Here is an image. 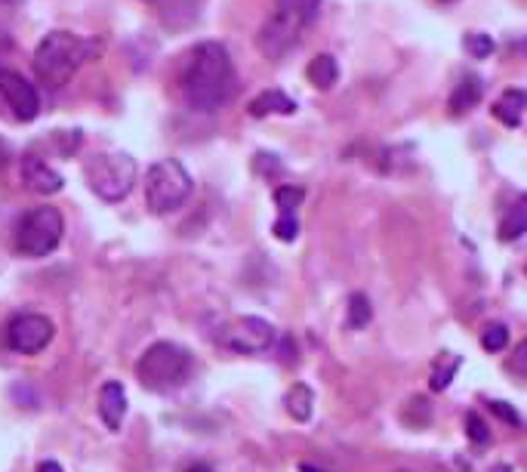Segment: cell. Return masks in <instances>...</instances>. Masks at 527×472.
I'll return each instance as SVG.
<instances>
[{"instance_id": "484cf974", "label": "cell", "mask_w": 527, "mask_h": 472, "mask_svg": "<svg viewBox=\"0 0 527 472\" xmlns=\"http://www.w3.org/2000/svg\"><path fill=\"white\" fill-rule=\"evenodd\" d=\"M275 238L278 241H296V235H299V222H296V216H281V220L275 222Z\"/></svg>"}, {"instance_id": "ffe728a7", "label": "cell", "mask_w": 527, "mask_h": 472, "mask_svg": "<svg viewBox=\"0 0 527 472\" xmlns=\"http://www.w3.org/2000/svg\"><path fill=\"white\" fill-rule=\"evenodd\" d=\"M373 318V309H371V299L364 294H352L349 297V312H345V325L352 327V331H364L367 325H371Z\"/></svg>"}, {"instance_id": "3957f363", "label": "cell", "mask_w": 527, "mask_h": 472, "mask_svg": "<svg viewBox=\"0 0 527 472\" xmlns=\"http://www.w3.org/2000/svg\"><path fill=\"white\" fill-rule=\"evenodd\" d=\"M192 371H194L192 352L170 340L152 343L136 362V380L148 392H161V395L183 389L192 380Z\"/></svg>"}, {"instance_id": "cb8c5ba5", "label": "cell", "mask_w": 527, "mask_h": 472, "mask_svg": "<svg viewBox=\"0 0 527 472\" xmlns=\"http://www.w3.org/2000/svg\"><path fill=\"white\" fill-rule=\"evenodd\" d=\"M466 436H469L472 445H487L491 441V430H487L485 417H478V411L466 414Z\"/></svg>"}, {"instance_id": "d4e9b609", "label": "cell", "mask_w": 527, "mask_h": 472, "mask_svg": "<svg viewBox=\"0 0 527 472\" xmlns=\"http://www.w3.org/2000/svg\"><path fill=\"white\" fill-rule=\"evenodd\" d=\"M506 371L512 373V377H518V380H524V383H527V340L518 343L515 352L509 355Z\"/></svg>"}, {"instance_id": "1f68e13d", "label": "cell", "mask_w": 527, "mask_h": 472, "mask_svg": "<svg viewBox=\"0 0 527 472\" xmlns=\"http://www.w3.org/2000/svg\"><path fill=\"white\" fill-rule=\"evenodd\" d=\"M438 4H454V0H438Z\"/></svg>"}, {"instance_id": "8992f818", "label": "cell", "mask_w": 527, "mask_h": 472, "mask_svg": "<svg viewBox=\"0 0 527 472\" xmlns=\"http://www.w3.org/2000/svg\"><path fill=\"white\" fill-rule=\"evenodd\" d=\"M84 176L87 185L96 198L108 201V204H118L127 194L133 192V183H136V161H133L127 152H102L87 157L84 164Z\"/></svg>"}, {"instance_id": "277c9868", "label": "cell", "mask_w": 527, "mask_h": 472, "mask_svg": "<svg viewBox=\"0 0 527 472\" xmlns=\"http://www.w3.org/2000/svg\"><path fill=\"white\" fill-rule=\"evenodd\" d=\"M321 0H275V16L262 25L259 32V50L266 59H284L299 43L303 28L318 19Z\"/></svg>"}, {"instance_id": "6da1fadb", "label": "cell", "mask_w": 527, "mask_h": 472, "mask_svg": "<svg viewBox=\"0 0 527 472\" xmlns=\"http://www.w3.org/2000/svg\"><path fill=\"white\" fill-rule=\"evenodd\" d=\"M235 93V65L220 41H204L188 52L183 69V96L192 111H220Z\"/></svg>"}, {"instance_id": "4fadbf2b", "label": "cell", "mask_w": 527, "mask_h": 472, "mask_svg": "<svg viewBox=\"0 0 527 472\" xmlns=\"http://www.w3.org/2000/svg\"><path fill=\"white\" fill-rule=\"evenodd\" d=\"M481 93H485V84H481L475 74H466V78L454 87V93H450V99H447V115H450V118L469 115V111L481 102Z\"/></svg>"}, {"instance_id": "603a6c76", "label": "cell", "mask_w": 527, "mask_h": 472, "mask_svg": "<svg viewBox=\"0 0 527 472\" xmlns=\"http://www.w3.org/2000/svg\"><path fill=\"white\" fill-rule=\"evenodd\" d=\"M481 346L487 352H503L509 346V327L506 325H487L481 331Z\"/></svg>"}, {"instance_id": "7402d4cb", "label": "cell", "mask_w": 527, "mask_h": 472, "mask_svg": "<svg viewBox=\"0 0 527 472\" xmlns=\"http://www.w3.org/2000/svg\"><path fill=\"white\" fill-rule=\"evenodd\" d=\"M463 50H466V56H472V59H487L494 52V41H491V34L469 32V34H463Z\"/></svg>"}, {"instance_id": "ac0fdd59", "label": "cell", "mask_w": 527, "mask_h": 472, "mask_svg": "<svg viewBox=\"0 0 527 472\" xmlns=\"http://www.w3.org/2000/svg\"><path fill=\"white\" fill-rule=\"evenodd\" d=\"M284 408H287V414L296 420V423H308L315 411V392L306 383L290 386V392L284 395Z\"/></svg>"}, {"instance_id": "f1b7e54d", "label": "cell", "mask_w": 527, "mask_h": 472, "mask_svg": "<svg viewBox=\"0 0 527 472\" xmlns=\"http://www.w3.org/2000/svg\"><path fill=\"white\" fill-rule=\"evenodd\" d=\"M6 161H10V148H6V142L0 139V170L6 167Z\"/></svg>"}, {"instance_id": "7a4b0ae2", "label": "cell", "mask_w": 527, "mask_h": 472, "mask_svg": "<svg viewBox=\"0 0 527 472\" xmlns=\"http://www.w3.org/2000/svg\"><path fill=\"white\" fill-rule=\"evenodd\" d=\"M96 52H99L96 41H84L71 32H50L34 50V71L41 84H47L50 90H62Z\"/></svg>"}, {"instance_id": "4316f807", "label": "cell", "mask_w": 527, "mask_h": 472, "mask_svg": "<svg viewBox=\"0 0 527 472\" xmlns=\"http://www.w3.org/2000/svg\"><path fill=\"white\" fill-rule=\"evenodd\" d=\"M491 411H494L496 417H503V420H506L509 426H522V417H518L515 411H512L506 401H491Z\"/></svg>"}, {"instance_id": "83f0119b", "label": "cell", "mask_w": 527, "mask_h": 472, "mask_svg": "<svg viewBox=\"0 0 527 472\" xmlns=\"http://www.w3.org/2000/svg\"><path fill=\"white\" fill-rule=\"evenodd\" d=\"M37 472H65L62 467H59L56 460H43L41 467H37Z\"/></svg>"}, {"instance_id": "30bf717a", "label": "cell", "mask_w": 527, "mask_h": 472, "mask_svg": "<svg viewBox=\"0 0 527 472\" xmlns=\"http://www.w3.org/2000/svg\"><path fill=\"white\" fill-rule=\"evenodd\" d=\"M0 96H4V102L10 105L13 115H16L19 121H34V118L41 115L37 87L22 71L0 69Z\"/></svg>"}, {"instance_id": "44dd1931", "label": "cell", "mask_w": 527, "mask_h": 472, "mask_svg": "<svg viewBox=\"0 0 527 472\" xmlns=\"http://www.w3.org/2000/svg\"><path fill=\"white\" fill-rule=\"evenodd\" d=\"M272 198H275L278 210H281V216H293L296 213V207L306 201V192L299 189V185H278Z\"/></svg>"}, {"instance_id": "2e32d148", "label": "cell", "mask_w": 527, "mask_h": 472, "mask_svg": "<svg viewBox=\"0 0 527 472\" xmlns=\"http://www.w3.org/2000/svg\"><path fill=\"white\" fill-rule=\"evenodd\" d=\"M524 109H527V93L524 90H506L500 99L494 102V118L506 127H518L524 118Z\"/></svg>"}, {"instance_id": "9c48e42d", "label": "cell", "mask_w": 527, "mask_h": 472, "mask_svg": "<svg viewBox=\"0 0 527 472\" xmlns=\"http://www.w3.org/2000/svg\"><path fill=\"white\" fill-rule=\"evenodd\" d=\"M272 343H275V327L266 318H256V315L231 321L222 331V346L238 352V355H259V352L272 349Z\"/></svg>"}, {"instance_id": "7c38bea8", "label": "cell", "mask_w": 527, "mask_h": 472, "mask_svg": "<svg viewBox=\"0 0 527 472\" xmlns=\"http://www.w3.org/2000/svg\"><path fill=\"white\" fill-rule=\"evenodd\" d=\"M99 417L111 432H120V426H124L127 392H124V386L115 383V380H108V383L99 389Z\"/></svg>"}, {"instance_id": "5bb4252c", "label": "cell", "mask_w": 527, "mask_h": 472, "mask_svg": "<svg viewBox=\"0 0 527 472\" xmlns=\"http://www.w3.org/2000/svg\"><path fill=\"white\" fill-rule=\"evenodd\" d=\"M524 231H527V194L515 198L506 207V213H503V220H500V229H496V238H500L503 244H512V241H518Z\"/></svg>"}, {"instance_id": "ba28073f", "label": "cell", "mask_w": 527, "mask_h": 472, "mask_svg": "<svg viewBox=\"0 0 527 472\" xmlns=\"http://www.w3.org/2000/svg\"><path fill=\"white\" fill-rule=\"evenodd\" d=\"M52 321L47 315H37V312H25V315H16L6 327V346L19 355H37L43 352L52 343Z\"/></svg>"}, {"instance_id": "e0dca14e", "label": "cell", "mask_w": 527, "mask_h": 472, "mask_svg": "<svg viewBox=\"0 0 527 472\" xmlns=\"http://www.w3.org/2000/svg\"><path fill=\"white\" fill-rule=\"evenodd\" d=\"M308 80H312L318 90H334L336 87V80H340V62H336L330 52H318V56L308 62Z\"/></svg>"}, {"instance_id": "8fae6325", "label": "cell", "mask_w": 527, "mask_h": 472, "mask_svg": "<svg viewBox=\"0 0 527 472\" xmlns=\"http://www.w3.org/2000/svg\"><path fill=\"white\" fill-rule=\"evenodd\" d=\"M22 183H25L34 194H56V192H62L65 179L59 176L43 157L25 155L22 157Z\"/></svg>"}, {"instance_id": "4dcf8cb0", "label": "cell", "mask_w": 527, "mask_h": 472, "mask_svg": "<svg viewBox=\"0 0 527 472\" xmlns=\"http://www.w3.org/2000/svg\"><path fill=\"white\" fill-rule=\"evenodd\" d=\"M299 472H318V469H315V467H306V463H303V467H299Z\"/></svg>"}, {"instance_id": "52a82bcc", "label": "cell", "mask_w": 527, "mask_h": 472, "mask_svg": "<svg viewBox=\"0 0 527 472\" xmlns=\"http://www.w3.org/2000/svg\"><path fill=\"white\" fill-rule=\"evenodd\" d=\"M62 231H65V220L59 213V207L43 204L28 210L16 226V253L28 260L47 257L62 241Z\"/></svg>"}, {"instance_id": "9a60e30c", "label": "cell", "mask_w": 527, "mask_h": 472, "mask_svg": "<svg viewBox=\"0 0 527 472\" xmlns=\"http://www.w3.org/2000/svg\"><path fill=\"white\" fill-rule=\"evenodd\" d=\"M250 118H268V115H293L296 111V102L290 99L281 90H266V93L253 96L250 105H247Z\"/></svg>"}, {"instance_id": "5b68a950", "label": "cell", "mask_w": 527, "mask_h": 472, "mask_svg": "<svg viewBox=\"0 0 527 472\" xmlns=\"http://www.w3.org/2000/svg\"><path fill=\"white\" fill-rule=\"evenodd\" d=\"M192 174L176 157H164V161H155L146 174V207L155 216L176 213L192 198Z\"/></svg>"}, {"instance_id": "f546056e", "label": "cell", "mask_w": 527, "mask_h": 472, "mask_svg": "<svg viewBox=\"0 0 527 472\" xmlns=\"http://www.w3.org/2000/svg\"><path fill=\"white\" fill-rule=\"evenodd\" d=\"M491 472H512V467H509V463H500V467H494Z\"/></svg>"}, {"instance_id": "d6986e66", "label": "cell", "mask_w": 527, "mask_h": 472, "mask_svg": "<svg viewBox=\"0 0 527 472\" xmlns=\"http://www.w3.org/2000/svg\"><path fill=\"white\" fill-rule=\"evenodd\" d=\"M459 355H447V352H444V355L438 358V362H435V367H432V377H428V386L435 389V392H444V389L450 386V380L456 377V371H459Z\"/></svg>"}]
</instances>
